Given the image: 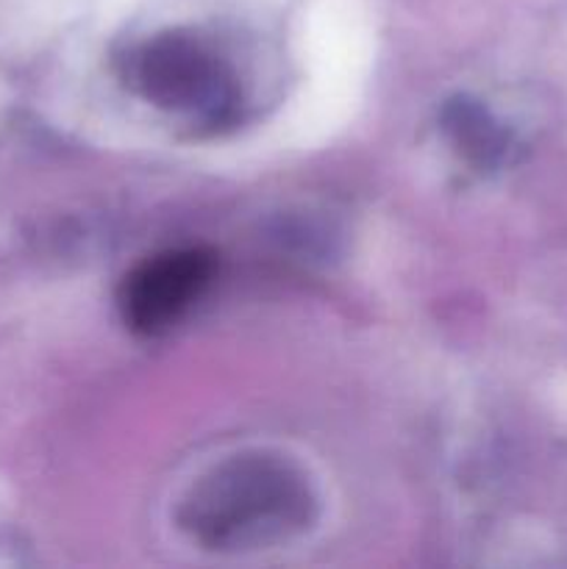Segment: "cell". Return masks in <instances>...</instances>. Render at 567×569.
Here are the masks:
<instances>
[{"instance_id":"cell-1","label":"cell","mask_w":567,"mask_h":569,"mask_svg":"<svg viewBox=\"0 0 567 569\" xmlns=\"http://www.w3.org/2000/svg\"><path fill=\"white\" fill-rule=\"evenodd\" d=\"M311 492L298 470L270 456L215 467L183 503L181 522L215 550L281 542L309 522Z\"/></svg>"},{"instance_id":"cell-2","label":"cell","mask_w":567,"mask_h":569,"mask_svg":"<svg viewBox=\"0 0 567 569\" xmlns=\"http://www.w3.org/2000/svg\"><path fill=\"white\" fill-rule=\"evenodd\" d=\"M131 78L150 103L203 126L228 120L237 103L226 64L200 42L178 33L156 37L139 48L131 59Z\"/></svg>"},{"instance_id":"cell-3","label":"cell","mask_w":567,"mask_h":569,"mask_svg":"<svg viewBox=\"0 0 567 569\" xmlns=\"http://www.w3.org/2000/svg\"><path fill=\"white\" fill-rule=\"evenodd\" d=\"M215 259L206 250H167L128 272L120 289L122 320L145 337L176 326L209 287Z\"/></svg>"}]
</instances>
